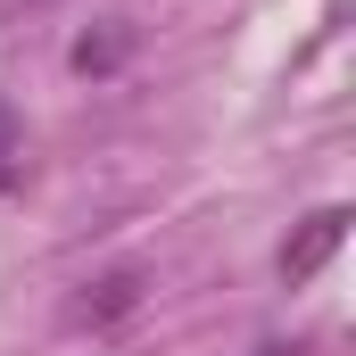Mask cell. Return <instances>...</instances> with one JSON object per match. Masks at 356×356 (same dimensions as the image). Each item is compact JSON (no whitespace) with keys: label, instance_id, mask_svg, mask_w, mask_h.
Instances as JSON below:
<instances>
[{"label":"cell","instance_id":"cell-1","mask_svg":"<svg viewBox=\"0 0 356 356\" xmlns=\"http://www.w3.org/2000/svg\"><path fill=\"white\" fill-rule=\"evenodd\" d=\"M340 241H348V207H315L298 224V241H282V282H315L340 257Z\"/></svg>","mask_w":356,"mask_h":356},{"label":"cell","instance_id":"cell-2","mask_svg":"<svg viewBox=\"0 0 356 356\" xmlns=\"http://www.w3.org/2000/svg\"><path fill=\"white\" fill-rule=\"evenodd\" d=\"M124 58H133V25H124V17H108L99 33H83V42L67 50V67H75V75H116Z\"/></svg>","mask_w":356,"mask_h":356},{"label":"cell","instance_id":"cell-3","mask_svg":"<svg viewBox=\"0 0 356 356\" xmlns=\"http://www.w3.org/2000/svg\"><path fill=\"white\" fill-rule=\"evenodd\" d=\"M133 307H141V273H99V282H83V307L75 315L99 332V323H124Z\"/></svg>","mask_w":356,"mask_h":356},{"label":"cell","instance_id":"cell-4","mask_svg":"<svg viewBox=\"0 0 356 356\" xmlns=\"http://www.w3.org/2000/svg\"><path fill=\"white\" fill-rule=\"evenodd\" d=\"M17 182H25V116L0 99V199H8Z\"/></svg>","mask_w":356,"mask_h":356},{"label":"cell","instance_id":"cell-5","mask_svg":"<svg viewBox=\"0 0 356 356\" xmlns=\"http://www.w3.org/2000/svg\"><path fill=\"white\" fill-rule=\"evenodd\" d=\"M42 8H58V0H0V25H17V17H42Z\"/></svg>","mask_w":356,"mask_h":356},{"label":"cell","instance_id":"cell-6","mask_svg":"<svg viewBox=\"0 0 356 356\" xmlns=\"http://www.w3.org/2000/svg\"><path fill=\"white\" fill-rule=\"evenodd\" d=\"M257 356H290V348H257Z\"/></svg>","mask_w":356,"mask_h":356}]
</instances>
